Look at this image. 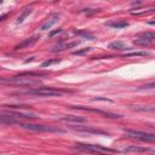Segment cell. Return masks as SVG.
I'll return each mask as SVG.
<instances>
[{
  "label": "cell",
  "mask_w": 155,
  "mask_h": 155,
  "mask_svg": "<svg viewBox=\"0 0 155 155\" xmlns=\"http://www.w3.org/2000/svg\"><path fill=\"white\" fill-rule=\"evenodd\" d=\"M7 17V15H1V16H0V21H3L4 18H6Z\"/></svg>",
  "instance_id": "484cf974"
},
{
  "label": "cell",
  "mask_w": 155,
  "mask_h": 155,
  "mask_svg": "<svg viewBox=\"0 0 155 155\" xmlns=\"http://www.w3.org/2000/svg\"><path fill=\"white\" fill-rule=\"evenodd\" d=\"M58 20H60V16L58 15H52L50 18H47L41 26H40V30H47V29H51L55 24L58 22Z\"/></svg>",
  "instance_id": "9c48e42d"
},
{
  "label": "cell",
  "mask_w": 155,
  "mask_h": 155,
  "mask_svg": "<svg viewBox=\"0 0 155 155\" xmlns=\"http://www.w3.org/2000/svg\"><path fill=\"white\" fill-rule=\"evenodd\" d=\"M91 50H92L91 47H85V48H83V50H78V51H75V52H74V55H84V53L90 52Z\"/></svg>",
  "instance_id": "7402d4cb"
},
{
  "label": "cell",
  "mask_w": 155,
  "mask_h": 155,
  "mask_svg": "<svg viewBox=\"0 0 155 155\" xmlns=\"http://www.w3.org/2000/svg\"><path fill=\"white\" fill-rule=\"evenodd\" d=\"M20 127L29 130V131H35V132H63L62 130L55 126H47V125H40V124H32V122H22L18 121L17 124Z\"/></svg>",
  "instance_id": "3957f363"
},
{
  "label": "cell",
  "mask_w": 155,
  "mask_h": 155,
  "mask_svg": "<svg viewBox=\"0 0 155 155\" xmlns=\"http://www.w3.org/2000/svg\"><path fill=\"white\" fill-rule=\"evenodd\" d=\"M72 109H78V110H84V112H90V113H96V114H100V115H103L105 118H110V119H119L122 118L120 114H115V113H109V112H104L101 109H95V108H86L83 107V105H70Z\"/></svg>",
  "instance_id": "52a82bcc"
},
{
  "label": "cell",
  "mask_w": 155,
  "mask_h": 155,
  "mask_svg": "<svg viewBox=\"0 0 155 155\" xmlns=\"http://www.w3.org/2000/svg\"><path fill=\"white\" fill-rule=\"evenodd\" d=\"M75 148L80 149V150L90 151V153H98V154L114 153L113 149L105 148V147H102V145H98V144H83V143H78V144H75Z\"/></svg>",
  "instance_id": "5b68a950"
},
{
  "label": "cell",
  "mask_w": 155,
  "mask_h": 155,
  "mask_svg": "<svg viewBox=\"0 0 155 155\" xmlns=\"http://www.w3.org/2000/svg\"><path fill=\"white\" fill-rule=\"evenodd\" d=\"M125 135L128 138H132V140H137V141H142V142H154L155 141V135L153 133H147V132H142V131H135V130H126Z\"/></svg>",
  "instance_id": "277c9868"
},
{
  "label": "cell",
  "mask_w": 155,
  "mask_h": 155,
  "mask_svg": "<svg viewBox=\"0 0 155 155\" xmlns=\"http://www.w3.org/2000/svg\"><path fill=\"white\" fill-rule=\"evenodd\" d=\"M61 121H66V122H75V124H79V122H86V119L83 116H76V115H66V116H62L60 119Z\"/></svg>",
  "instance_id": "7c38bea8"
},
{
  "label": "cell",
  "mask_w": 155,
  "mask_h": 155,
  "mask_svg": "<svg viewBox=\"0 0 155 155\" xmlns=\"http://www.w3.org/2000/svg\"><path fill=\"white\" fill-rule=\"evenodd\" d=\"M75 34H76V35H80V36H84V38H87L88 40H93V39H95V36H93L91 33H88V32H86V30L75 32Z\"/></svg>",
  "instance_id": "d6986e66"
},
{
  "label": "cell",
  "mask_w": 155,
  "mask_h": 155,
  "mask_svg": "<svg viewBox=\"0 0 155 155\" xmlns=\"http://www.w3.org/2000/svg\"><path fill=\"white\" fill-rule=\"evenodd\" d=\"M133 44L137 45V46H149V45H151L153 43H151V41H148V40H145V39L138 38V39H136L135 41H133Z\"/></svg>",
  "instance_id": "ac0fdd59"
},
{
  "label": "cell",
  "mask_w": 155,
  "mask_h": 155,
  "mask_svg": "<svg viewBox=\"0 0 155 155\" xmlns=\"http://www.w3.org/2000/svg\"><path fill=\"white\" fill-rule=\"evenodd\" d=\"M124 151H135V153H147V151H150L154 153V149L151 148H144V147H137V145H130L127 148L124 149Z\"/></svg>",
  "instance_id": "5bb4252c"
},
{
  "label": "cell",
  "mask_w": 155,
  "mask_h": 155,
  "mask_svg": "<svg viewBox=\"0 0 155 155\" xmlns=\"http://www.w3.org/2000/svg\"><path fill=\"white\" fill-rule=\"evenodd\" d=\"M154 87H155V84H154V83H150V84H148V85L141 86L140 88H143V90H144V88H154Z\"/></svg>",
  "instance_id": "d4e9b609"
},
{
  "label": "cell",
  "mask_w": 155,
  "mask_h": 155,
  "mask_svg": "<svg viewBox=\"0 0 155 155\" xmlns=\"http://www.w3.org/2000/svg\"><path fill=\"white\" fill-rule=\"evenodd\" d=\"M108 47L110 50H115V51H125V50H131L125 43L122 41H113L108 45Z\"/></svg>",
  "instance_id": "8fae6325"
},
{
  "label": "cell",
  "mask_w": 155,
  "mask_h": 155,
  "mask_svg": "<svg viewBox=\"0 0 155 155\" xmlns=\"http://www.w3.org/2000/svg\"><path fill=\"white\" fill-rule=\"evenodd\" d=\"M136 56H148V52L140 51V52H130V53L122 55V57H125V58H127V57H136Z\"/></svg>",
  "instance_id": "ffe728a7"
},
{
  "label": "cell",
  "mask_w": 155,
  "mask_h": 155,
  "mask_svg": "<svg viewBox=\"0 0 155 155\" xmlns=\"http://www.w3.org/2000/svg\"><path fill=\"white\" fill-rule=\"evenodd\" d=\"M73 128L78 130V131H81V132H91V133H101V135L104 133L103 131H101V130H96V128H92L90 126H80V125H78V126H74Z\"/></svg>",
  "instance_id": "9a60e30c"
},
{
  "label": "cell",
  "mask_w": 155,
  "mask_h": 155,
  "mask_svg": "<svg viewBox=\"0 0 155 155\" xmlns=\"http://www.w3.org/2000/svg\"><path fill=\"white\" fill-rule=\"evenodd\" d=\"M32 11H33V10H32L30 9V7H27V9L26 10H24L20 16H18V18H17V23L20 24V23H23L24 22V20H26L27 17H28V16L32 13Z\"/></svg>",
  "instance_id": "2e32d148"
},
{
  "label": "cell",
  "mask_w": 155,
  "mask_h": 155,
  "mask_svg": "<svg viewBox=\"0 0 155 155\" xmlns=\"http://www.w3.org/2000/svg\"><path fill=\"white\" fill-rule=\"evenodd\" d=\"M80 44V40H76V41H73V43H69V44H63V43H60L58 45H56L52 47V52H58V51H64L67 48H72V47H75Z\"/></svg>",
  "instance_id": "30bf717a"
},
{
  "label": "cell",
  "mask_w": 155,
  "mask_h": 155,
  "mask_svg": "<svg viewBox=\"0 0 155 155\" xmlns=\"http://www.w3.org/2000/svg\"><path fill=\"white\" fill-rule=\"evenodd\" d=\"M58 62H60V60H58V58H56V60H47V61L43 62L41 66H43V67H50V66H52V64L58 63Z\"/></svg>",
  "instance_id": "44dd1931"
},
{
  "label": "cell",
  "mask_w": 155,
  "mask_h": 155,
  "mask_svg": "<svg viewBox=\"0 0 155 155\" xmlns=\"http://www.w3.org/2000/svg\"><path fill=\"white\" fill-rule=\"evenodd\" d=\"M60 33H62V28H58V29H56V30L51 32V33H50V34H48V38H53L55 35H57V34H60Z\"/></svg>",
  "instance_id": "cb8c5ba5"
},
{
  "label": "cell",
  "mask_w": 155,
  "mask_h": 155,
  "mask_svg": "<svg viewBox=\"0 0 155 155\" xmlns=\"http://www.w3.org/2000/svg\"><path fill=\"white\" fill-rule=\"evenodd\" d=\"M132 109H133V110H142V112H145V110L153 112V110H154L153 107H151V108H144V107H142V105H136V107H132Z\"/></svg>",
  "instance_id": "603a6c76"
},
{
  "label": "cell",
  "mask_w": 155,
  "mask_h": 155,
  "mask_svg": "<svg viewBox=\"0 0 155 155\" xmlns=\"http://www.w3.org/2000/svg\"><path fill=\"white\" fill-rule=\"evenodd\" d=\"M0 84L7 85H16V86H29L34 87L41 84V80L34 79L33 76H24V75H16L11 78H0Z\"/></svg>",
  "instance_id": "6da1fadb"
},
{
  "label": "cell",
  "mask_w": 155,
  "mask_h": 155,
  "mask_svg": "<svg viewBox=\"0 0 155 155\" xmlns=\"http://www.w3.org/2000/svg\"><path fill=\"white\" fill-rule=\"evenodd\" d=\"M4 114H7V115L12 116L13 119L16 120H21V119H26V120H30V119H39V115L35 113H30V112H22V110H16V109H12V110H6V112H3Z\"/></svg>",
  "instance_id": "8992f818"
},
{
  "label": "cell",
  "mask_w": 155,
  "mask_h": 155,
  "mask_svg": "<svg viewBox=\"0 0 155 155\" xmlns=\"http://www.w3.org/2000/svg\"><path fill=\"white\" fill-rule=\"evenodd\" d=\"M64 93V91L62 90H57V88H52V87H36V88H32L28 91H21V92H16L15 95L18 96H32V97H58L62 96Z\"/></svg>",
  "instance_id": "7a4b0ae2"
},
{
  "label": "cell",
  "mask_w": 155,
  "mask_h": 155,
  "mask_svg": "<svg viewBox=\"0 0 155 155\" xmlns=\"http://www.w3.org/2000/svg\"><path fill=\"white\" fill-rule=\"evenodd\" d=\"M140 38H141V39H145V40H148V41L154 43V40H155V33H154V32H147V33L140 34Z\"/></svg>",
  "instance_id": "e0dca14e"
},
{
  "label": "cell",
  "mask_w": 155,
  "mask_h": 155,
  "mask_svg": "<svg viewBox=\"0 0 155 155\" xmlns=\"http://www.w3.org/2000/svg\"><path fill=\"white\" fill-rule=\"evenodd\" d=\"M40 39V35L39 34H34V35H32L30 38L26 39V40H23L22 43H20L18 45H16L15 46V51H20V50H23V48H27L32 45H34L38 40Z\"/></svg>",
  "instance_id": "ba28073f"
},
{
  "label": "cell",
  "mask_w": 155,
  "mask_h": 155,
  "mask_svg": "<svg viewBox=\"0 0 155 155\" xmlns=\"http://www.w3.org/2000/svg\"><path fill=\"white\" fill-rule=\"evenodd\" d=\"M105 26L110 28H115V29H121V28L128 27V23L126 21H109V22H105Z\"/></svg>",
  "instance_id": "4fadbf2b"
}]
</instances>
